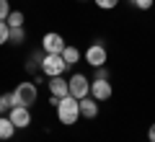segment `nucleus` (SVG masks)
Returning a JSON list of instances; mask_svg holds the SVG:
<instances>
[{"label": "nucleus", "instance_id": "nucleus-1", "mask_svg": "<svg viewBox=\"0 0 155 142\" xmlns=\"http://www.w3.org/2000/svg\"><path fill=\"white\" fill-rule=\"evenodd\" d=\"M39 101V85L31 80H23L16 85V91L11 93V104L13 106H26V109H31L34 104Z\"/></svg>", "mask_w": 155, "mask_h": 142}, {"label": "nucleus", "instance_id": "nucleus-2", "mask_svg": "<svg viewBox=\"0 0 155 142\" xmlns=\"http://www.w3.org/2000/svg\"><path fill=\"white\" fill-rule=\"evenodd\" d=\"M54 109H57V119H60V124H65V127L78 124V119H80V101L72 98V96L60 98V104H57Z\"/></svg>", "mask_w": 155, "mask_h": 142}, {"label": "nucleus", "instance_id": "nucleus-3", "mask_svg": "<svg viewBox=\"0 0 155 142\" xmlns=\"http://www.w3.org/2000/svg\"><path fill=\"white\" fill-rule=\"evenodd\" d=\"M65 70H67V62L62 60V54H44L41 57V72L47 78L65 75Z\"/></svg>", "mask_w": 155, "mask_h": 142}, {"label": "nucleus", "instance_id": "nucleus-4", "mask_svg": "<svg viewBox=\"0 0 155 142\" xmlns=\"http://www.w3.org/2000/svg\"><path fill=\"white\" fill-rule=\"evenodd\" d=\"M83 60H85V62H88V65L96 70V67H104L106 62H109V52H106V47H104V44H98V41H96V44H91L88 49L83 52Z\"/></svg>", "mask_w": 155, "mask_h": 142}, {"label": "nucleus", "instance_id": "nucleus-5", "mask_svg": "<svg viewBox=\"0 0 155 142\" xmlns=\"http://www.w3.org/2000/svg\"><path fill=\"white\" fill-rule=\"evenodd\" d=\"M67 85H70V96L72 98H85V96H91V80L83 75V72H75V75L67 80Z\"/></svg>", "mask_w": 155, "mask_h": 142}, {"label": "nucleus", "instance_id": "nucleus-6", "mask_svg": "<svg viewBox=\"0 0 155 142\" xmlns=\"http://www.w3.org/2000/svg\"><path fill=\"white\" fill-rule=\"evenodd\" d=\"M67 47L65 36L57 31H49L41 36V49H44V54H62V49Z\"/></svg>", "mask_w": 155, "mask_h": 142}, {"label": "nucleus", "instance_id": "nucleus-7", "mask_svg": "<svg viewBox=\"0 0 155 142\" xmlns=\"http://www.w3.org/2000/svg\"><path fill=\"white\" fill-rule=\"evenodd\" d=\"M91 96L96 101H109L114 96V88H111V83L106 78H93L91 80Z\"/></svg>", "mask_w": 155, "mask_h": 142}, {"label": "nucleus", "instance_id": "nucleus-8", "mask_svg": "<svg viewBox=\"0 0 155 142\" xmlns=\"http://www.w3.org/2000/svg\"><path fill=\"white\" fill-rule=\"evenodd\" d=\"M8 119L16 124V129H26L31 124V109H26V106H11Z\"/></svg>", "mask_w": 155, "mask_h": 142}, {"label": "nucleus", "instance_id": "nucleus-9", "mask_svg": "<svg viewBox=\"0 0 155 142\" xmlns=\"http://www.w3.org/2000/svg\"><path fill=\"white\" fill-rule=\"evenodd\" d=\"M47 88H49V93L54 96V98H65V96H70V85H67V80L62 75L49 78V80H47Z\"/></svg>", "mask_w": 155, "mask_h": 142}, {"label": "nucleus", "instance_id": "nucleus-10", "mask_svg": "<svg viewBox=\"0 0 155 142\" xmlns=\"http://www.w3.org/2000/svg\"><path fill=\"white\" fill-rule=\"evenodd\" d=\"M80 116H83V119H96V116H98V101H96L93 96L80 98Z\"/></svg>", "mask_w": 155, "mask_h": 142}, {"label": "nucleus", "instance_id": "nucleus-11", "mask_svg": "<svg viewBox=\"0 0 155 142\" xmlns=\"http://www.w3.org/2000/svg\"><path fill=\"white\" fill-rule=\"evenodd\" d=\"M80 57H83V52L78 49V47H72V44H67L65 49H62V60L67 62V67H75L80 62Z\"/></svg>", "mask_w": 155, "mask_h": 142}, {"label": "nucleus", "instance_id": "nucleus-12", "mask_svg": "<svg viewBox=\"0 0 155 142\" xmlns=\"http://www.w3.org/2000/svg\"><path fill=\"white\" fill-rule=\"evenodd\" d=\"M13 134H16V124L8 119V114H3V116H0V142L11 140Z\"/></svg>", "mask_w": 155, "mask_h": 142}, {"label": "nucleus", "instance_id": "nucleus-13", "mask_svg": "<svg viewBox=\"0 0 155 142\" xmlns=\"http://www.w3.org/2000/svg\"><path fill=\"white\" fill-rule=\"evenodd\" d=\"M23 21H26V16H23L21 11H11L8 13V18H5V23L11 28H16V26H23Z\"/></svg>", "mask_w": 155, "mask_h": 142}, {"label": "nucleus", "instance_id": "nucleus-14", "mask_svg": "<svg viewBox=\"0 0 155 142\" xmlns=\"http://www.w3.org/2000/svg\"><path fill=\"white\" fill-rule=\"evenodd\" d=\"M8 41H11V44H23V41H26V31H23V26L11 28V36H8Z\"/></svg>", "mask_w": 155, "mask_h": 142}, {"label": "nucleus", "instance_id": "nucleus-15", "mask_svg": "<svg viewBox=\"0 0 155 142\" xmlns=\"http://www.w3.org/2000/svg\"><path fill=\"white\" fill-rule=\"evenodd\" d=\"M11 93H3V96H0V116L3 114H8V111H11Z\"/></svg>", "mask_w": 155, "mask_h": 142}, {"label": "nucleus", "instance_id": "nucleus-16", "mask_svg": "<svg viewBox=\"0 0 155 142\" xmlns=\"http://www.w3.org/2000/svg\"><path fill=\"white\" fill-rule=\"evenodd\" d=\"M93 3L101 8V11H114V8L119 5V0H93Z\"/></svg>", "mask_w": 155, "mask_h": 142}, {"label": "nucleus", "instance_id": "nucleus-17", "mask_svg": "<svg viewBox=\"0 0 155 142\" xmlns=\"http://www.w3.org/2000/svg\"><path fill=\"white\" fill-rule=\"evenodd\" d=\"M8 36H11V26H8L5 21H0V47L8 44Z\"/></svg>", "mask_w": 155, "mask_h": 142}, {"label": "nucleus", "instance_id": "nucleus-18", "mask_svg": "<svg viewBox=\"0 0 155 142\" xmlns=\"http://www.w3.org/2000/svg\"><path fill=\"white\" fill-rule=\"evenodd\" d=\"M11 11H13V8H11V0H0V21H5Z\"/></svg>", "mask_w": 155, "mask_h": 142}, {"label": "nucleus", "instance_id": "nucleus-19", "mask_svg": "<svg viewBox=\"0 0 155 142\" xmlns=\"http://www.w3.org/2000/svg\"><path fill=\"white\" fill-rule=\"evenodd\" d=\"M129 3H132L134 8H140V11H150L155 0H129Z\"/></svg>", "mask_w": 155, "mask_h": 142}, {"label": "nucleus", "instance_id": "nucleus-20", "mask_svg": "<svg viewBox=\"0 0 155 142\" xmlns=\"http://www.w3.org/2000/svg\"><path fill=\"white\" fill-rule=\"evenodd\" d=\"M96 78H106V80H109V70H106V65L104 67H96Z\"/></svg>", "mask_w": 155, "mask_h": 142}, {"label": "nucleus", "instance_id": "nucleus-21", "mask_svg": "<svg viewBox=\"0 0 155 142\" xmlns=\"http://www.w3.org/2000/svg\"><path fill=\"white\" fill-rule=\"evenodd\" d=\"M147 142H155V121L150 124V129H147Z\"/></svg>", "mask_w": 155, "mask_h": 142}]
</instances>
